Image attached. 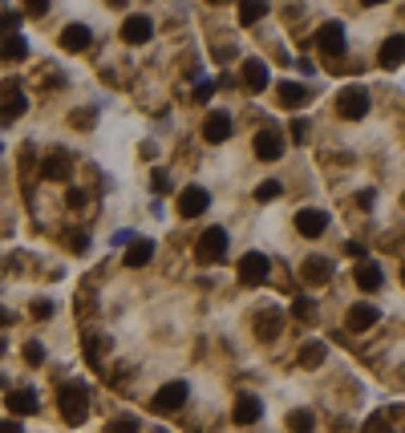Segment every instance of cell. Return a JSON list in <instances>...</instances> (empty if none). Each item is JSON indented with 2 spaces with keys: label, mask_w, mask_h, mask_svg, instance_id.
<instances>
[{
  "label": "cell",
  "mask_w": 405,
  "mask_h": 433,
  "mask_svg": "<svg viewBox=\"0 0 405 433\" xmlns=\"http://www.w3.org/2000/svg\"><path fill=\"white\" fill-rule=\"evenodd\" d=\"M57 409H61V418L69 421V425H81L85 413H89V393H85V385H81V381H65V385L57 389Z\"/></svg>",
  "instance_id": "cell-1"
},
{
  "label": "cell",
  "mask_w": 405,
  "mask_h": 433,
  "mask_svg": "<svg viewBox=\"0 0 405 433\" xmlns=\"http://www.w3.org/2000/svg\"><path fill=\"white\" fill-rule=\"evenodd\" d=\"M337 113L344 122H361L369 113V89L365 85H344L337 94Z\"/></svg>",
  "instance_id": "cell-2"
},
{
  "label": "cell",
  "mask_w": 405,
  "mask_h": 433,
  "mask_svg": "<svg viewBox=\"0 0 405 433\" xmlns=\"http://www.w3.org/2000/svg\"><path fill=\"white\" fill-rule=\"evenodd\" d=\"M194 259H199V263H223L227 259V231L223 227H211V231L199 235V243H194Z\"/></svg>",
  "instance_id": "cell-3"
},
{
  "label": "cell",
  "mask_w": 405,
  "mask_h": 433,
  "mask_svg": "<svg viewBox=\"0 0 405 433\" xmlns=\"http://www.w3.org/2000/svg\"><path fill=\"white\" fill-rule=\"evenodd\" d=\"M239 284L243 288H259V284H268V272H272V259L263 256V251H247L239 259Z\"/></svg>",
  "instance_id": "cell-4"
},
{
  "label": "cell",
  "mask_w": 405,
  "mask_h": 433,
  "mask_svg": "<svg viewBox=\"0 0 405 433\" xmlns=\"http://www.w3.org/2000/svg\"><path fill=\"white\" fill-rule=\"evenodd\" d=\"M187 393H191V389H187V381H166V385L150 397V409H154V413H175L178 405L187 401Z\"/></svg>",
  "instance_id": "cell-5"
},
{
  "label": "cell",
  "mask_w": 405,
  "mask_h": 433,
  "mask_svg": "<svg viewBox=\"0 0 405 433\" xmlns=\"http://www.w3.org/2000/svg\"><path fill=\"white\" fill-rule=\"evenodd\" d=\"M207 207H211L207 187H182V194H178V215H182V219H199Z\"/></svg>",
  "instance_id": "cell-6"
},
{
  "label": "cell",
  "mask_w": 405,
  "mask_h": 433,
  "mask_svg": "<svg viewBox=\"0 0 405 433\" xmlns=\"http://www.w3.org/2000/svg\"><path fill=\"white\" fill-rule=\"evenodd\" d=\"M239 85L247 89V94H263V89H268V65L259 61V57H243Z\"/></svg>",
  "instance_id": "cell-7"
},
{
  "label": "cell",
  "mask_w": 405,
  "mask_h": 433,
  "mask_svg": "<svg viewBox=\"0 0 405 433\" xmlns=\"http://www.w3.org/2000/svg\"><path fill=\"white\" fill-rule=\"evenodd\" d=\"M296 231H300L304 239H320L324 231H328V211H316V207L296 211Z\"/></svg>",
  "instance_id": "cell-8"
},
{
  "label": "cell",
  "mask_w": 405,
  "mask_h": 433,
  "mask_svg": "<svg viewBox=\"0 0 405 433\" xmlns=\"http://www.w3.org/2000/svg\"><path fill=\"white\" fill-rule=\"evenodd\" d=\"M316 49L328 53V57L344 53V29H340V20H324L320 29H316Z\"/></svg>",
  "instance_id": "cell-9"
},
{
  "label": "cell",
  "mask_w": 405,
  "mask_h": 433,
  "mask_svg": "<svg viewBox=\"0 0 405 433\" xmlns=\"http://www.w3.org/2000/svg\"><path fill=\"white\" fill-rule=\"evenodd\" d=\"M251 150H256V158H263V162H275L280 154H284V134L280 130H259L256 134V142H251Z\"/></svg>",
  "instance_id": "cell-10"
},
{
  "label": "cell",
  "mask_w": 405,
  "mask_h": 433,
  "mask_svg": "<svg viewBox=\"0 0 405 433\" xmlns=\"http://www.w3.org/2000/svg\"><path fill=\"white\" fill-rule=\"evenodd\" d=\"M251 328H256V337L263 340V344H272V340L284 332V312H275V308H263V312H256Z\"/></svg>",
  "instance_id": "cell-11"
},
{
  "label": "cell",
  "mask_w": 405,
  "mask_h": 433,
  "mask_svg": "<svg viewBox=\"0 0 405 433\" xmlns=\"http://www.w3.org/2000/svg\"><path fill=\"white\" fill-rule=\"evenodd\" d=\"M41 175L49 182H65V178L73 175V158H69V150H49L45 162H41Z\"/></svg>",
  "instance_id": "cell-12"
},
{
  "label": "cell",
  "mask_w": 405,
  "mask_h": 433,
  "mask_svg": "<svg viewBox=\"0 0 405 433\" xmlns=\"http://www.w3.org/2000/svg\"><path fill=\"white\" fill-rule=\"evenodd\" d=\"M300 280H304L308 288H320V284L332 280V263H328L324 256H308L304 263H300Z\"/></svg>",
  "instance_id": "cell-13"
},
{
  "label": "cell",
  "mask_w": 405,
  "mask_h": 433,
  "mask_svg": "<svg viewBox=\"0 0 405 433\" xmlns=\"http://www.w3.org/2000/svg\"><path fill=\"white\" fill-rule=\"evenodd\" d=\"M377 61H381V69H397V65L405 61V32H393V37H385V41H381V49H377Z\"/></svg>",
  "instance_id": "cell-14"
},
{
  "label": "cell",
  "mask_w": 405,
  "mask_h": 433,
  "mask_svg": "<svg viewBox=\"0 0 405 433\" xmlns=\"http://www.w3.org/2000/svg\"><path fill=\"white\" fill-rule=\"evenodd\" d=\"M275 97H280V106H284V110H300V106L312 101V89L300 85V81H284V85H275Z\"/></svg>",
  "instance_id": "cell-15"
},
{
  "label": "cell",
  "mask_w": 405,
  "mask_h": 433,
  "mask_svg": "<svg viewBox=\"0 0 405 433\" xmlns=\"http://www.w3.org/2000/svg\"><path fill=\"white\" fill-rule=\"evenodd\" d=\"M154 37V20L150 16H130L126 25H122V41L126 45H146Z\"/></svg>",
  "instance_id": "cell-16"
},
{
  "label": "cell",
  "mask_w": 405,
  "mask_h": 433,
  "mask_svg": "<svg viewBox=\"0 0 405 433\" xmlns=\"http://www.w3.org/2000/svg\"><path fill=\"white\" fill-rule=\"evenodd\" d=\"M203 138H207V142H227V138H231V113L211 110L207 122H203Z\"/></svg>",
  "instance_id": "cell-17"
},
{
  "label": "cell",
  "mask_w": 405,
  "mask_h": 433,
  "mask_svg": "<svg viewBox=\"0 0 405 433\" xmlns=\"http://www.w3.org/2000/svg\"><path fill=\"white\" fill-rule=\"evenodd\" d=\"M377 320H381V312H377L373 304H353V308H349V316H344L349 332H369Z\"/></svg>",
  "instance_id": "cell-18"
},
{
  "label": "cell",
  "mask_w": 405,
  "mask_h": 433,
  "mask_svg": "<svg viewBox=\"0 0 405 433\" xmlns=\"http://www.w3.org/2000/svg\"><path fill=\"white\" fill-rule=\"evenodd\" d=\"M29 110V97L20 94V85H16V81H4V122H16V118H20V113Z\"/></svg>",
  "instance_id": "cell-19"
},
{
  "label": "cell",
  "mask_w": 405,
  "mask_h": 433,
  "mask_svg": "<svg viewBox=\"0 0 405 433\" xmlns=\"http://www.w3.org/2000/svg\"><path fill=\"white\" fill-rule=\"evenodd\" d=\"M4 405H8V413H16V418H29V413H37V393H29V389H8V393H4Z\"/></svg>",
  "instance_id": "cell-20"
},
{
  "label": "cell",
  "mask_w": 405,
  "mask_h": 433,
  "mask_svg": "<svg viewBox=\"0 0 405 433\" xmlns=\"http://www.w3.org/2000/svg\"><path fill=\"white\" fill-rule=\"evenodd\" d=\"M381 280H385L381 263H373V259H361V263H356V288L361 291H377L381 288Z\"/></svg>",
  "instance_id": "cell-21"
},
{
  "label": "cell",
  "mask_w": 405,
  "mask_h": 433,
  "mask_svg": "<svg viewBox=\"0 0 405 433\" xmlns=\"http://www.w3.org/2000/svg\"><path fill=\"white\" fill-rule=\"evenodd\" d=\"M61 49H65V53H81V49H89V29H85L81 20L65 25V29H61Z\"/></svg>",
  "instance_id": "cell-22"
},
{
  "label": "cell",
  "mask_w": 405,
  "mask_h": 433,
  "mask_svg": "<svg viewBox=\"0 0 405 433\" xmlns=\"http://www.w3.org/2000/svg\"><path fill=\"white\" fill-rule=\"evenodd\" d=\"M259 413H263L259 397H251V393H247V397H239V401H235V413H231V418H235V425H256Z\"/></svg>",
  "instance_id": "cell-23"
},
{
  "label": "cell",
  "mask_w": 405,
  "mask_h": 433,
  "mask_svg": "<svg viewBox=\"0 0 405 433\" xmlns=\"http://www.w3.org/2000/svg\"><path fill=\"white\" fill-rule=\"evenodd\" d=\"M150 259H154V243L150 239H134L130 243V251L122 256V263H126V268H142V263H150Z\"/></svg>",
  "instance_id": "cell-24"
},
{
  "label": "cell",
  "mask_w": 405,
  "mask_h": 433,
  "mask_svg": "<svg viewBox=\"0 0 405 433\" xmlns=\"http://www.w3.org/2000/svg\"><path fill=\"white\" fill-rule=\"evenodd\" d=\"M324 356H328V349H324L320 340H308V344H300V356H296V360H300L304 369H316V365H324Z\"/></svg>",
  "instance_id": "cell-25"
},
{
  "label": "cell",
  "mask_w": 405,
  "mask_h": 433,
  "mask_svg": "<svg viewBox=\"0 0 405 433\" xmlns=\"http://www.w3.org/2000/svg\"><path fill=\"white\" fill-rule=\"evenodd\" d=\"M25 53H29L25 37H16V32H4V61H20Z\"/></svg>",
  "instance_id": "cell-26"
},
{
  "label": "cell",
  "mask_w": 405,
  "mask_h": 433,
  "mask_svg": "<svg viewBox=\"0 0 405 433\" xmlns=\"http://www.w3.org/2000/svg\"><path fill=\"white\" fill-rule=\"evenodd\" d=\"M312 425H316V418H312L308 409H296V413H288V429H292V433H312Z\"/></svg>",
  "instance_id": "cell-27"
},
{
  "label": "cell",
  "mask_w": 405,
  "mask_h": 433,
  "mask_svg": "<svg viewBox=\"0 0 405 433\" xmlns=\"http://www.w3.org/2000/svg\"><path fill=\"white\" fill-rule=\"evenodd\" d=\"M280 194H284V187H280L275 178H263V182L256 187V199H259V203H272V199H280Z\"/></svg>",
  "instance_id": "cell-28"
},
{
  "label": "cell",
  "mask_w": 405,
  "mask_h": 433,
  "mask_svg": "<svg viewBox=\"0 0 405 433\" xmlns=\"http://www.w3.org/2000/svg\"><path fill=\"white\" fill-rule=\"evenodd\" d=\"M292 312H296L300 320H316V300H312V296H296Z\"/></svg>",
  "instance_id": "cell-29"
},
{
  "label": "cell",
  "mask_w": 405,
  "mask_h": 433,
  "mask_svg": "<svg viewBox=\"0 0 405 433\" xmlns=\"http://www.w3.org/2000/svg\"><path fill=\"white\" fill-rule=\"evenodd\" d=\"M138 429H142V425H138V418H130V413L126 418H113L110 425H106V433H138Z\"/></svg>",
  "instance_id": "cell-30"
},
{
  "label": "cell",
  "mask_w": 405,
  "mask_h": 433,
  "mask_svg": "<svg viewBox=\"0 0 405 433\" xmlns=\"http://www.w3.org/2000/svg\"><path fill=\"white\" fill-rule=\"evenodd\" d=\"M101 349H106V340L101 337H85V360H89V365H101Z\"/></svg>",
  "instance_id": "cell-31"
},
{
  "label": "cell",
  "mask_w": 405,
  "mask_h": 433,
  "mask_svg": "<svg viewBox=\"0 0 405 433\" xmlns=\"http://www.w3.org/2000/svg\"><path fill=\"white\" fill-rule=\"evenodd\" d=\"M263 16H268V4H243V8H239L243 25H256V20H263Z\"/></svg>",
  "instance_id": "cell-32"
},
{
  "label": "cell",
  "mask_w": 405,
  "mask_h": 433,
  "mask_svg": "<svg viewBox=\"0 0 405 433\" xmlns=\"http://www.w3.org/2000/svg\"><path fill=\"white\" fill-rule=\"evenodd\" d=\"M25 360H29L32 369H41V365H45V344L29 340V344H25Z\"/></svg>",
  "instance_id": "cell-33"
},
{
  "label": "cell",
  "mask_w": 405,
  "mask_h": 433,
  "mask_svg": "<svg viewBox=\"0 0 405 433\" xmlns=\"http://www.w3.org/2000/svg\"><path fill=\"white\" fill-rule=\"evenodd\" d=\"M32 316H37V320H49V316H53V300H32Z\"/></svg>",
  "instance_id": "cell-34"
},
{
  "label": "cell",
  "mask_w": 405,
  "mask_h": 433,
  "mask_svg": "<svg viewBox=\"0 0 405 433\" xmlns=\"http://www.w3.org/2000/svg\"><path fill=\"white\" fill-rule=\"evenodd\" d=\"M211 94H215V81H199L194 85V101H211Z\"/></svg>",
  "instance_id": "cell-35"
},
{
  "label": "cell",
  "mask_w": 405,
  "mask_h": 433,
  "mask_svg": "<svg viewBox=\"0 0 405 433\" xmlns=\"http://www.w3.org/2000/svg\"><path fill=\"white\" fill-rule=\"evenodd\" d=\"M365 433H393V429L385 425V413H377V418H373L369 425H365Z\"/></svg>",
  "instance_id": "cell-36"
},
{
  "label": "cell",
  "mask_w": 405,
  "mask_h": 433,
  "mask_svg": "<svg viewBox=\"0 0 405 433\" xmlns=\"http://www.w3.org/2000/svg\"><path fill=\"white\" fill-rule=\"evenodd\" d=\"M150 182H154V194H166V191H170V178L162 175V170H154V178H150Z\"/></svg>",
  "instance_id": "cell-37"
},
{
  "label": "cell",
  "mask_w": 405,
  "mask_h": 433,
  "mask_svg": "<svg viewBox=\"0 0 405 433\" xmlns=\"http://www.w3.org/2000/svg\"><path fill=\"white\" fill-rule=\"evenodd\" d=\"M308 138V126L304 122H292V142H304Z\"/></svg>",
  "instance_id": "cell-38"
},
{
  "label": "cell",
  "mask_w": 405,
  "mask_h": 433,
  "mask_svg": "<svg viewBox=\"0 0 405 433\" xmlns=\"http://www.w3.org/2000/svg\"><path fill=\"white\" fill-rule=\"evenodd\" d=\"M65 203H69V207H81V203H85V194H81V191H69V194H65Z\"/></svg>",
  "instance_id": "cell-39"
},
{
  "label": "cell",
  "mask_w": 405,
  "mask_h": 433,
  "mask_svg": "<svg viewBox=\"0 0 405 433\" xmlns=\"http://www.w3.org/2000/svg\"><path fill=\"white\" fill-rule=\"evenodd\" d=\"M0 433H20V425H16V421H4V425H0Z\"/></svg>",
  "instance_id": "cell-40"
},
{
  "label": "cell",
  "mask_w": 405,
  "mask_h": 433,
  "mask_svg": "<svg viewBox=\"0 0 405 433\" xmlns=\"http://www.w3.org/2000/svg\"><path fill=\"white\" fill-rule=\"evenodd\" d=\"M401 284H405V263H401Z\"/></svg>",
  "instance_id": "cell-41"
},
{
  "label": "cell",
  "mask_w": 405,
  "mask_h": 433,
  "mask_svg": "<svg viewBox=\"0 0 405 433\" xmlns=\"http://www.w3.org/2000/svg\"><path fill=\"white\" fill-rule=\"evenodd\" d=\"M401 203H405V194H401Z\"/></svg>",
  "instance_id": "cell-42"
}]
</instances>
